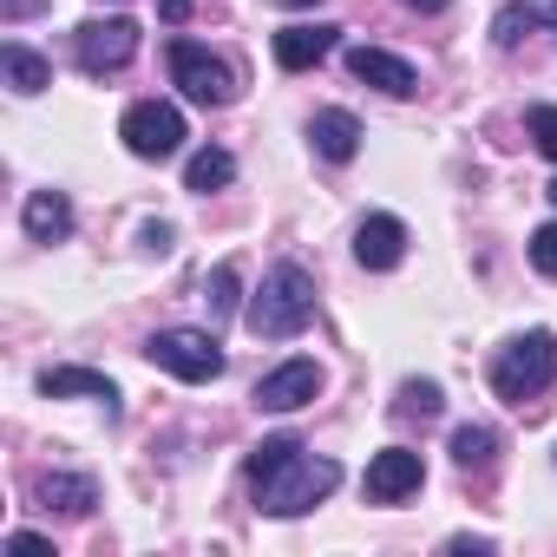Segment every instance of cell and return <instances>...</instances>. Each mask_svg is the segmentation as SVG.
<instances>
[{"label":"cell","instance_id":"cell-18","mask_svg":"<svg viewBox=\"0 0 557 557\" xmlns=\"http://www.w3.org/2000/svg\"><path fill=\"white\" fill-rule=\"evenodd\" d=\"M0 73H8V86H14L21 99H34V92H47V86H53V66H47L34 47H21V40L0 47Z\"/></svg>","mask_w":557,"mask_h":557},{"label":"cell","instance_id":"cell-24","mask_svg":"<svg viewBox=\"0 0 557 557\" xmlns=\"http://www.w3.org/2000/svg\"><path fill=\"white\" fill-rule=\"evenodd\" d=\"M531 262H537L544 275H557V223H544V230H531Z\"/></svg>","mask_w":557,"mask_h":557},{"label":"cell","instance_id":"cell-12","mask_svg":"<svg viewBox=\"0 0 557 557\" xmlns=\"http://www.w3.org/2000/svg\"><path fill=\"white\" fill-rule=\"evenodd\" d=\"M335 40H342V27H329V21L283 27V34H275V66H283V73H309V66H322L335 53Z\"/></svg>","mask_w":557,"mask_h":557},{"label":"cell","instance_id":"cell-2","mask_svg":"<svg viewBox=\"0 0 557 557\" xmlns=\"http://www.w3.org/2000/svg\"><path fill=\"white\" fill-rule=\"evenodd\" d=\"M309 322H315V275H309L302 262H275V269L262 275L256 302L243 309V329H249L256 342H289V335H302Z\"/></svg>","mask_w":557,"mask_h":557},{"label":"cell","instance_id":"cell-3","mask_svg":"<svg viewBox=\"0 0 557 557\" xmlns=\"http://www.w3.org/2000/svg\"><path fill=\"white\" fill-rule=\"evenodd\" d=\"M550 381H557V335H550V329H531V335L505 342L498 361H492V394L511 400V407H524V400L544 394Z\"/></svg>","mask_w":557,"mask_h":557},{"label":"cell","instance_id":"cell-16","mask_svg":"<svg viewBox=\"0 0 557 557\" xmlns=\"http://www.w3.org/2000/svg\"><path fill=\"white\" fill-rule=\"evenodd\" d=\"M21 223H27L34 243H66V236H73V203H66V190H34L27 210H21Z\"/></svg>","mask_w":557,"mask_h":557},{"label":"cell","instance_id":"cell-5","mask_svg":"<svg viewBox=\"0 0 557 557\" xmlns=\"http://www.w3.org/2000/svg\"><path fill=\"white\" fill-rule=\"evenodd\" d=\"M119 138H125V151L145 158V164L177 158V151H184V112L164 106V99H138V106L119 119Z\"/></svg>","mask_w":557,"mask_h":557},{"label":"cell","instance_id":"cell-10","mask_svg":"<svg viewBox=\"0 0 557 557\" xmlns=\"http://www.w3.org/2000/svg\"><path fill=\"white\" fill-rule=\"evenodd\" d=\"M348 73H355L361 86L387 92V99H413V92H420V73H413L400 53H381V47H348Z\"/></svg>","mask_w":557,"mask_h":557},{"label":"cell","instance_id":"cell-31","mask_svg":"<svg viewBox=\"0 0 557 557\" xmlns=\"http://www.w3.org/2000/svg\"><path fill=\"white\" fill-rule=\"evenodd\" d=\"M550 203H557V177H550Z\"/></svg>","mask_w":557,"mask_h":557},{"label":"cell","instance_id":"cell-30","mask_svg":"<svg viewBox=\"0 0 557 557\" xmlns=\"http://www.w3.org/2000/svg\"><path fill=\"white\" fill-rule=\"evenodd\" d=\"M275 8H322V0H275Z\"/></svg>","mask_w":557,"mask_h":557},{"label":"cell","instance_id":"cell-29","mask_svg":"<svg viewBox=\"0 0 557 557\" xmlns=\"http://www.w3.org/2000/svg\"><path fill=\"white\" fill-rule=\"evenodd\" d=\"M34 8H40V0H8V14H14V21H21V14H34Z\"/></svg>","mask_w":557,"mask_h":557},{"label":"cell","instance_id":"cell-17","mask_svg":"<svg viewBox=\"0 0 557 557\" xmlns=\"http://www.w3.org/2000/svg\"><path fill=\"white\" fill-rule=\"evenodd\" d=\"M99 505V485L86 472H47L40 479V511H60V518H86Z\"/></svg>","mask_w":557,"mask_h":557},{"label":"cell","instance_id":"cell-28","mask_svg":"<svg viewBox=\"0 0 557 557\" xmlns=\"http://www.w3.org/2000/svg\"><path fill=\"white\" fill-rule=\"evenodd\" d=\"M400 8H413V14H440L446 0H400Z\"/></svg>","mask_w":557,"mask_h":557},{"label":"cell","instance_id":"cell-4","mask_svg":"<svg viewBox=\"0 0 557 557\" xmlns=\"http://www.w3.org/2000/svg\"><path fill=\"white\" fill-rule=\"evenodd\" d=\"M145 355H151V368H164V374H177L190 387H203V381L223 374V348H216L210 329H158L145 342Z\"/></svg>","mask_w":557,"mask_h":557},{"label":"cell","instance_id":"cell-8","mask_svg":"<svg viewBox=\"0 0 557 557\" xmlns=\"http://www.w3.org/2000/svg\"><path fill=\"white\" fill-rule=\"evenodd\" d=\"M368 498L374 505H400V498H413L420 485H426V466H420V453H407V446H387V453H374L368 459Z\"/></svg>","mask_w":557,"mask_h":557},{"label":"cell","instance_id":"cell-23","mask_svg":"<svg viewBox=\"0 0 557 557\" xmlns=\"http://www.w3.org/2000/svg\"><path fill=\"white\" fill-rule=\"evenodd\" d=\"M524 132L537 138V151H544V158H557V106H531Z\"/></svg>","mask_w":557,"mask_h":557},{"label":"cell","instance_id":"cell-7","mask_svg":"<svg viewBox=\"0 0 557 557\" xmlns=\"http://www.w3.org/2000/svg\"><path fill=\"white\" fill-rule=\"evenodd\" d=\"M73 53H79V66L99 79V73H119L132 53H138V27L125 21V14H112V21H86L79 34H73Z\"/></svg>","mask_w":557,"mask_h":557},{"label":"cell","instance_id":"cell-9","mask_svg":"<svg viewBox=\"0 0 557 557\" xmlns=\"http://www.w3.org/2000/svg\"><path fill=\"white\" fill-rule=\"evenodd\" d=\"M315 394H322V368H315V361H283L275 374L256 381V407H269V413H296V407H309Z\"/></svg>","mask_w":557,"mask_h":557},{"label":"cell","instance_id":"cell-27","mask_svg":"<svg viewBox=\"0 0 557 557\" xmlns=\"http://www.w3.org/2000/svg\"><path fill=\"white\" fill-rule=\"evenodd\" d=\"M158 14H164L171 27H184V21H190V0H158Z\"/></svg>","mask_w":557,"mask_h":557},{"label":"cell","instance_id":"cell-21","mask_svg":"<svg viewBox=\"0 0 557 557\" xmlns=\"http://www.w3.org/2000/svg\"><path fill=\"white\" fill-rule=\"evenodd\" d=\"M203 302H210V322H230V315H236V302H243V269H236V262H216V269H210Z\"/></svg>","mask_w":557,"mask_h":557},{"label":"cell","instance_id":"cell-6","mask_svg":"<svg viewBox=\"0 0 557 557\" xmlns=\"http://www.w3.org/2000/svg\"><path fill=\"white\" fill-rule=\"evenodd\" d=\"M171 79L190 106H230L236 99V73L197 40H171Z\"/></svg>","mask_w":557,"mask_h":557},{"label":"cell","instance_id":"cell-11","mask_svg":"<svg viewBox=\"0 0 557 557\" xmlns=\"http://www.w3.org/2000/svg\"><path fill=\"white\" fill-rule=\"evenodd\" d=\"M400 256H407V223L400 216H361V230H355V262L361 269H400Z\"/></svg>","mask_w":557,"mask_h":557},{"label":"cell","instance_id":"cell-25","mask_svg":"<svg viewBox=\"0 0 557 557\" xmlns=\"http://www.w3.org/2000/svg\"><path fill=\"white\" fill-rule=\"evenodd\" d=\"M8 550H14V557H40V550H53V544H47V537H34V531H14V537H8Z\"/></svg>","mask_w":557,"mask_h":557},{"label":"cell","instance_id":"cell-1","mask_svg":"<svg viewBox=\"0 0 557 557\" xmlns=\"http://www.w3.org/2000/svg\"><path fill=\"white\" fill-rule=\"evenodd\" d=\"M342 485V466L335 459H315L296 433H275L249 453V492L269 518H302L315 511L329 492Z\"/></svg>","mask_w":557,"mask_h":557},{"label":"cell","instance_id":"cell-13","mask_svg":"<svg viewBox=\"0 0 557 557\" xmlns=\"http://www.w3.org/2000/svg\"><path fill=\"white\" fill-rule=\"evenodd\" d=\"M309 145H315V158L348 164V158L361 151V119H355V112H342V106H329V112H315V119H309Z\"/></svg>","mask_w":557,"mask_h":557},{"label":"cell","instance_id":"cell-20","mask_svg":"<svg viewBox=\"0 0 557 557\" xmlns=\"http://www.w3.org/2000/svg\"><path fill=\"white\" fill-rule=\"evenodd\" d=\"M453 459H459V472H492L498 433H492V426H459V433H453Z\"/></svg>","mask_w":557,"mask_h":557},{"label":"cell","instance_id":"cell-14","mask_svg":"<svg viewBox=\"0 0 557 557\" xmlns=\"http://www.w3.org/2000/svg\"><path fill=\"white\" fill-rule=\"evenodd\" d=\"M40 394L47 400H106V413H119V387L99 368H47L40 374Z\"/></svg>","mask_w":557,"mask_h":557},{"label":"cell","instance_id":"cell-26","mask_svg":"<svg viewBox=\"0 0 557 557\" xmlns=\"http://www.w3.org/2000/svg\"><path fill=\"white\" fill-rule=\"evenodd\" d=\"M145 249L164 256V249H171V223H145Z\"/></svg>","mask_w":557,"mask_h":557},{"label":"cell","instance_id":"cell-22","mask_svg":"<svg viewBox=\"0 0 557 557\" xmlns=\"http://www.w3.org/2000/svg\"><path fill=\"white\" fill-rule=\"evenodd\" d=\"M440 407H446V394H440V381H407L400 387V420H440Z\"/></svg>","mask_w":557,"mask_h":557},{"label":"cell","instance_id":"cell-19","mask_svg":"<svg viewBox=\"0 0 557 557\" xmlns=\"http://www.w3.org/2000/svg\"><path fill=\"white\" fill-rule=\"evenodd\" d=\"M230 184H236V158H230V151H216V145H203V151L184 164V190H197V197L230 190Z\"/></svg>","mask_w":557,"mask_h":557},{"label":"cell","instance_id":"cell-15","mask_svg":"<svg viewBox=\"0 0 557 557\" xmlns=\"http://www.w3.org/2000/svg\"><path fill=\"white\" fill-rule=\"evenodd\" d=\"M524 34H557V0H511V8L492 21V40L511 53Z\"/></svg>","mask_w":557,"mask_h":557}]
</instances>
